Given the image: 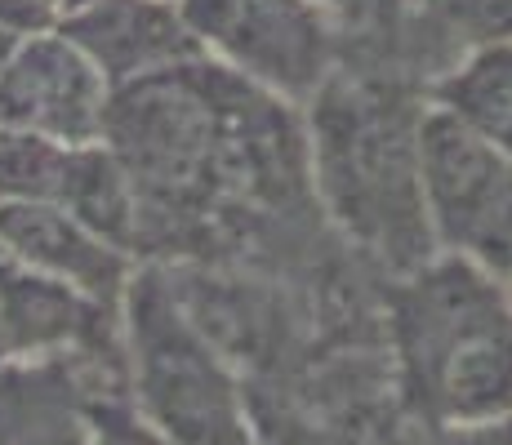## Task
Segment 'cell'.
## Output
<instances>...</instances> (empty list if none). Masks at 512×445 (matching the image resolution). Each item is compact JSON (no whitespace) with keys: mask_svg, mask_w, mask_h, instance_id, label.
Returning <instances> with one entry per match:
<instances>
[{"mask_svg":"<svg viewBox=\"0 0 512 445\" xmlns=\"http://www.w3.org/2000/svg\"><path fill=\"white\" fill-rule=\"evenodd\" d=\"M397 330L415 397L441 423L512 410V303L490 272L455 254L419 272L397 299Z\"/></svg>","mask_w":512,"mask_h":445,"instance_id":"cell-1","label":"cell"},{"mask_svg":"<svg viewBox=\"0 0 512 445\" xmlns=\"http://www.w3.org/2000/svg\"><path fill=\"white\" fill-rule=\"evenodd\" d=\"M312 161L334 219L379 254L419 263L432 250L419 192V116L370 89L321 85Z\"/></svg>","mask_w":512,"mask_h":445,"instance_id":"cell-2","label":"cell"},{"mask_svg":"<svg viewBox=\"0 0 512 445\" xmlns=\"http://www.w3.org/2000/svg\"><path fill=\"white\" fill-rule=\"evenodd\" d=\"M121 339L130 356L134 410L174 445H263L250 405L210 348L179 294L156 267L130 276L121 299Z\"/></svg>","mask_w":512,"mask_h":445,"instance_id":"cell-3","label":"cell"},{"mask_svg":"<svg viewBox=\"0 0 512 445\" xmlns=\"http://www.w3.org/2000/svg\"><path fill=\"white\" fill-rule=\"evenodd\" d=\"M419 192L432 245L512 276V156L428 107L419 116Z\"/></svg>","mask_w":512,"mask_h":445,"instance_id":"cell-4","label":"cell"},{"mask_svg":"<svg viewBox=\"0 0 512 445\" xmlns=\"http://www.w3.org/2000/svg\"><path fill=\"white\" fill-rule=\"evenodd\" d=\"M210 63L281 103H308L334 67V18L317 0H179Z\"/></svg>","mask_w":512,"mask_h":445,"instance_id":"cell-5","label":"cell"},{"mask_svg":"<svg viewBox=\"0 0 512 445\" xmlns=\"http://www.w3.org/2000/svg\"><path fill=\"white\" fill-rule=\"evenodd\" d=\"M112 85L58 27L23 36L0 72V130L81 147L103 143Z\"/></svg>","mask_w":512,"mask_h":445,"instance_id":"cell-6","label":"cell"},{"mask_svg":"<svg viewBox=\"0 0 512 445\" xmlns=\"http://www.w3.org/2000/svg\"><path fill=\"white\" fill-rule=\"evenodd\" d=\"M54 27L90 58L112 89L152 81L205 58L179 0H81L72 9H58Z\"/></svg>","mask_w":512,"mask_h":445,"instance_id":"cell-7","label":"cell"},{"mask_svg":"<svg viewBox=\"0 0 512 445\" xmlns=\"http://www.w3.org/2000/svg\"><path fill=\"white\" fill-rule=\"evenodd\" d=\"M121 312L0 254V365L116 352Z\"/></svg>","mask_w":512,"mask_h":445,"instance_id":"cell-8","label":"cell"},{"mask_svg":"<svg viewBox=\"0 0 512 445\" xmlns=\"http://www.w3.org/2000/svg\"><path fill=\"white\" fill-rule=\"evenodd\" d=\"M0 254L90 294L94 303H103L112 312H121L125 285L134 276L130 250L98 236L94 227H85L63 205H45V201L0 205Z\"/></svg>","mask_w":512,"mask_h":445,"instance_id":"cell-9","label":"cell"},{"mask_svg":"<svg viewBox=\"0 0 512 445\" xmlns=\"http://www.w3.org/2000/svg\"><path fill=\"white\" fill-rule=\"evenodd\" d=\"M90 356H41L0 365V445H94Z\"/></svg>","mask_w":512,"mask_h":445,"instance_id":"cell-10","label":"cell"},{"mask_svg":"<svg viewBox=\"0 0 512 445\" xmlns=\"http://www.w3.org/2000/svg\"><path fill=\"white\" fill-rule=\"evenodd\" d=\"M432 103L512 156V41L468 49L464 63L432 85Z\"/></svg>","mask_w":512,"mask_h":445,"instance_id":"cell-11","label":"cell"},{"mask_svg":"<svg viewBox=\"0 0 512 445\" xmlns=\"http://www.w3.org/2000/svg\"><path fill=\"white\" fill-rule=\"evenodd\" d=\"M72 147L41 134L0 130V205L9 201H45L58 205L67 178Z\"/></svg>","mask_w":512,"mask_h":445,"instance_id":"cell-12","label":"cell"},{"mask_svg":"<svg viewBox=\"0 0 512 445\" xmlns=\"http://www.w3.org/2000/svg\"><path fill=\"white\" fill-rule=\"evenodd\" d=\"M423 5L468 49L512 41V0H423Z\"/></svg>","mask_w":512,"mask_h":445,"instance_id":"cell-13","label":"cell"},{"mask_svg":"<svg viewBox=\"0 0 512 445\" xmlns=\"http://www.w3.org/2000/svg\"><path fill=\"white\" fill-rule=\"evenodd\" d=\"M90 432L94 445H174L134 410V401L116 388H90Z\"/></svg>","mask_w":512,"mask_h":445,"instance_id":"cell-14","label":"cell"},{"mask_svg":"<svg viewBox=\"0 0 512 445\" xmlns=\"http://www.w3.org/2000/svg\"><path fill=\"white\" fill-rule=\"evenodd\" d=\"M58 23L54 0H0V27L14 36H36Z\"/></svg>","mask_w":512,"mask_h":445,"instance_id":"cell-15","label":"cell"},{"mask_svg":"<svg viewBox=\"0 0 512 445\" xmlns=\"http://www.w3.org/2000/svg\"><path fill=\"white\" fill-rule=\"evenodd\" d=\"M321 9L339 23H357V27H374V23H392V14L401 9V0H317Z\"/></svg>","mask_w":512,"mask_h":445,"instance_id":"cell-16","label":"cell"},{"mask_svg":"<svg viewBox=\"0 0 512 445\" xmlns=\"http://www.w3.org/2000/svg\"><path fill=\"white\" fill-rule=\"evenodd\" d=\"M450 445H512V410L450 428Z\"/></svg>","mask_w":512,"mask_h":445,"instance_id":"cell-17","label":"cell"},{"mask_svg":"<svg viewBox=\"0 0 512 445\" xmlns=\"http://www.w3.org/2000/svg\"><path fill=\"white\" fill-rule=\"evenodd\" d=\"M18 41H23V36H14V32H5V27H0V72H5V63H9V54L18 49Z\"/></svg>","mask_w":512,"mask_h":445,"instance_id":"cell-18","label":"cell"},{"mask_svg":"<svg viewBox=\"0 0 512 445\" xmlns=\"http://www.w3.org/2000/svg\"><path fill=\"white\" fill-rule=\"evenodd\" d=\"M72 5H81V0H58V9H72Z\"/></svg>","mask_w":512,"mask_h":445,"instance_id":"cell-19","label":"cell"},{"mask_svg":"<svg viewBox=\"0 0 512 445\" xmlns=\"http://www.w3.org/2000/svg\"><path fill=\"white\" fill-rule=\"evenodd\" d=\"M54 5H58V0H54Z\"/></svg>","mask_w":512,"mask_h":445,"instance_id":"cell-20","label":"cell"}]
</instances>
